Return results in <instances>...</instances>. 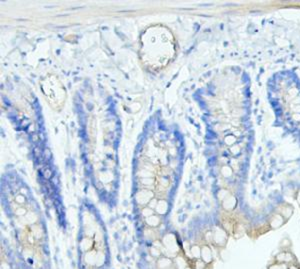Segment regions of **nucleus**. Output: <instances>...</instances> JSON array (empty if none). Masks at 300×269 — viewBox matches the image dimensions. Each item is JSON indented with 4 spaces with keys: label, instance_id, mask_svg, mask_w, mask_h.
<instances>
[{
    "label": "nucleus",
    "instance_id": "7",
    "mask_svg": "<svg viewBox=\"0 0 300 269\" xmlns=\"http://www.w3.org/2000/svg\"><path fill=\"white\" fill-rule=\"evenodd\" d=\"M288 269H298V268H297L296 266H293V265H291V266H289V267H288Z\"/></svg>",
    "mask_w": 300,
    "mask_h": 269
},
{
    "label": "nucleus",
    "instance_id": "6",
    "mask_svg": "<svg viewBox=\"0 0 300 269\" xmlns=\"http://www.w3.org/2000/svg\"><path fill=\"white\" fill-rule=\"evenodd\" d=\"M67 255H68L70 258L72 257V254H71V251H70V250H68V251H67Z\"/></svg>",
    "mask_w": 300,
    "mask_h": 269
},
{
    "label": "nucleus",
    "instance_id": "1",
    "mask_svg": "<svg viewBox=\"0 0 300 269\" xmlns=\"http://www.w3.org/2000/svg\"><path fill=\"white\" fill-rule=\"evenodd\" d=\"M175 39L171 31L162 25H153L140 38V58L153 71L165 67L175 55Z\"/></svg>",
    "mask_w": 300,
    "mask_h": 269
},
{
    "label": "nucleus",
    "instance_id": "5",
    "mask_svg": "<svg viewBox=\"0 0 300 269\" xmlns=\"http://www.w3.org/2000/svg\"><path fill=\"white\" fill-rule=\"evenodd\" d=\"M268 269H287V267H286V264L285 263L277 262V263H274V264L270 265L268 267Z\"/></svg>",
    "mask_w": 300,
    "mask_h": 269
},
{
    "label": "nucleus",
    "instance_id": "2",
    "mask_svg": "<svg viewBox=\"0 0 300 269\" xmlns=\"http://www.w3.org/2000/svg\"><path fill=\"white\" fill-rule=\"evenodd\" d=\"M41 90L47 102L54 109H61L65 102L66 92L60 82L55 76L49 75L41 81Z\"/></svg>",
    "mask_w": 300,
    "mask_h": 269
},
{
    "label": "nucleus",
    "instance_id": "3",
    "mask_svg": "<svg viewBox=\"0 0 300 269\" xmlns=\"http://www.w3.org/2000/svg\"><path fill=\"white\" fill-rule=\"evenodd\" d=\"M276 260L278 262H280V263H285L286 264L287 262H289V261L292 260V255L290 253H288V252L282 251V252H280L279 254L276 256Z\"/></svg>",
    "mask_w": 300,
    "mask_h": 269
},
{
    "label": "nucleus",
    "instance_id": "4",
    "mask_svg": "<svg viewBox=\"0 0 300 269\" xmlns=\"http://www.w3.org/2000/svg\"><path fill=\"white\" fill-rule=\"evenodd\" d=\"M201 254H202V257H203V260H204L205 262H209V261H211V259H212V253H211L210 249L208 248L207 246H205V247H203V249H202V252H201Z\"/></svg>",
    "mask_w": 300,
    "mask_h": 269
},
{
    "label": "nucleus",
    "instance_id": "8",
    "mask_svg": "<svg viewBox=\"0 0 300 269\" xmlns=\"http://www.w3.org/2000/svg\"><path fill=\"white\" fill-rule=\"evenodd\" d=\"M264 269H268V268H264Z\"/></svg>",
    "mask_w": 300,
    "mask_h": 269
},
{
    "label": "nucleus",
    "instance_id": "9",
    "mask_svg": "<svg viewBox=\"0 0 300 269\" xmlns=\"http://www.w3.org/2000/svg\"><path fill=\"white\" fill-rule=\"evenodd\" d=\"M122 269H124V268H122Z\"/></svg>",
    "mask_w": 300,
    "mask_h": 269
}]
</instances>
